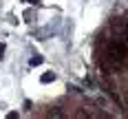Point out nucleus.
<instances>
[{
	"mask_svg": "<svg viewBox=\"0 0 128 119\" xmlns=\"http://www.w3.org/2000/svg\"><path fill=\"white\" fill-rule=\"evenodd\" d=\"M128 60V46L124 40H108L100 49V68L104 73H119Z\"/></svg>",
	"mask_w": 128,
	"mask_h": 119,
	"instance_id": "f257e3e1",
	"label": "nucleus"
},
{
	"mask_svg": "<svg viewBox=\"0 0 128 119\" xmlns=\"http://www.w3.org/2000/svg\"><path fill=\"white\" fill-rule=\"evenodd\" d=\"M53 79H55V73H44V75H42V84H49Z\"/></svg>",
	"mask_w": 128,
	"mask_h": 119,
	"instance_id": "f03ea898",
	"label": "nucleus"
},
{
	"mask_svg": "<svg viewBox=\"0 0 128 119\" xmlns=\"http://www.w3.org/2000/svg\"><path fill=\"white\" fill-rule=\"evenodd\" d=\"M31 66H38V64H42V57L40 55H36V57H31V62H29Z\"/></svg>",
	"mask_w": 128,
	"mask_h": 119,
	"instance_id": "7ed1b4c3",
	"label": "nucleus"
},
{
	"mask_svg": "<svg viewBox=\"0 0 128 119\" xmlns=\"http://www.w3.org/2000/svg\"><path fill=\"white\" fill-rule=\"evenodd\" d=\"M49 117H64V115L60 113V110H51V113H49Z\"/></svg>",
	"mask_w": 128,
	"mask_h": 119,
	"instance_id": "20e7f679",
	"label": "nucleus"
},
{
	"mask_svg": "<svg viewBox=\"0 0 128 119\" xmlns=\"http://www.w3.org/2000/svg\"><path fill=\"white\" fill-rule=\"evenodd\" d=\"M2 53H4V46H2V44H0V57H2Z\"/></svg>",
	"mask_w": 128,
	"mask_h": 119,
	"instance_id": "39448f33",
	"label": "nucleus"
},
{
	"mask_svg": "<svg viewBox=\"0 0 128 119\" xmlns=\"http://www.w3.org/2000/svg\"><path fill=\"white\" fill-rule=\"evenodd\" d=\"M33 2H38V0H33Z\"/></svg>",
	"mask_w": 128,
	"mask_h": 119,
	"instance_id": "423d86ee",
	"label": "nucleus"
}]
</instances>
